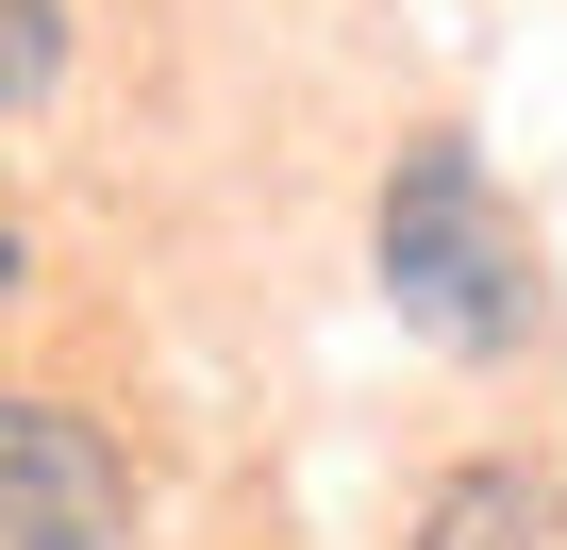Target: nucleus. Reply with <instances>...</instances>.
Returning a JSON list of instances; mask_svg holds the SVG:
<instances>
[{
  "mask_svg": "<svg viewBox=\"0 0 567 550\" xmlns=\"http://www.w3.org/2000/svg\"><path fill=\"white\" fill-rule=\"evenodd\" d=\"M51 68H68V18L51 0H0V101H51Z\"/></svg>",
  "mask_w": 567,
  "mask_h": 550,
  "instance_id": "4",
  "label": "nucleus"
},
{
  "mask_svg": "<svg viewBox=\"0 0 567 550\" xmlns=\"http://www.w3.org/2000/svg\"><path fill=\"white\" fill-rule=\"evenodd\" d=\"M417 550H567V484L534 467H451L417 500Z\"/></svg>",
  "mask_w": 567,
  "mask_h": 550,
  "instance_id": "3",
  "label": "nucleus"
},
{
  "mask_svg": "<svg viewBox=\"0 0 567 550\" xmlns=\"http://www.w3.org/2000/svg\"><path fill=\"white\" fill-rule=\"evenodd\" d=\"M18 284H34V250H18V217H0V301H18Z\"/></svg>",
  "mask_w": 567,
  "mask_h": 550,
  "instance_id": "5",
  "label": "nucleus"
},
{
  "mask_svg": "<svg viewBox=\"0 0 567 550\" xmlns=\"http://www.w3.org/2000/svg\"><path fill=\"white\" fill-rule=\"evenodd\" d=\"M384 301L434 351H517L534 334V234L501 217V184H484L467 134H417L401 184H384Z\"/></svg>",
  "mask_w": 567,
  "mask_h": 550,
  "instance_id": "1",
  "label": "nucleus"
},
{
  "mask_svg": "<svg viewBox=\"0 0 567 550\" xmlns=\"http://www.w3.org/2000/svg\"><path fill=\"white\" fill-rule=\"evenodd\" d=\"M117 517H134V467L68 401L0 384V550H117Z\"/></svg>",
  "mask_w": 567,
  "mask_h": 550,
  "instance_id": "2",
  "label": "nucleus"
}]
</instances>
